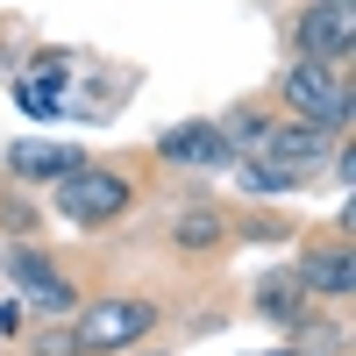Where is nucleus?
Instances as JSON below:
<instances>
[{
  "label": "nucleus",
  "instance_id": "obj_1",
  "mask_svg": "<svg viewBox=\"0 0 356 356\" xmlns=\"http://www.w3.org/2000/svg\"><path fill=\"white\" fill-rule=\"evenodd\" d=\"M57 214L79 221V228H107L129 214V178H114L100 164H72L65 178H57Z\"/></svg>",
  "mask_w": 356,
  "mask_h": 356
},
{
  "label": "nucleus",
  "instance_id": "obj_6",
  "mask_svg": "<svg viewBox=\"0 0 356 356\" xmlns=\"http://www.w3.org/2000/svg\"><path fill=\"white\" fill-rule=\"evenodd\" d=\"M8 278H15L22 300H29V307H43V314H65V307H72V285L57 278V264L36 257V250H8Z\"/></svg>",
  "mask_w": 356,
  "mask_h": 356
},
{
  "label": "nucleus",
  "instance_id": "obj_2",
  "mask_svg": "<svg viewBox=\"0 0 356 356\" xmlns=\"http://www.w3.org/2000/svg\"><path fill=\"white\" fill-rule=\"evenodd\" d=\"M285 107L300 114V122H314V129H342L356 100H349V86H342V72L328 57H300V65L285 72Z\"/></svg>",
  "mask_w": 356,
  "mask_h": 356
},
{
  "label": "nucleus",
  "instance_id": "obj_3",
  "mask_svg": "<svg viewBox=\"0 0 356 356\" xmlns=\"http://www.w3.org/2000/svg\"><path fill=\"white\" fill-rule=\"evenodd\" d=\"M157 328V307L150 300H93L79 314V349H93V356H114V349H129L136 335H150Z\"/></svg>",
  "mask_w": 356,
  "mask_h": 356
},
{
  "label": "nucleus",
  "instance_id": "obj_10",
  "mask_svg": "<svg viewBox=\"0 0 356 356\" xmlns=\"http://www.w3.org/2000/svg\"><path fill=\"white\" fill-rule=\"evenodd\" d=\"M15 100H22L29 114H57V100H65V57H50L36 79H22V86H15Z\"/></svg>",
  "mask_w": 356,
  "mask_h": 356
},
{
  "label": "nucleus",
  "instance_id": "obj_15",
  "mask_svg": "<svg viewBox=\"0 0 356 356\" xmlns=\"http://www.w3.org/2000/svg\"><path fill=\"white\" fill-rule=\"evenodd\" d=\"M72 349H79L72 335H50V342H36V356H72Z\"/></svg>",
  "mask_w": 356,
  "mask_h": 356
},
{
  "label": "nucleus",
  "instance_id": "obj_4",
  "mask_svg": "<svg viewBox=\"0 0 356 356\" xmlns=\"http://www.w3.org/2000/svg\"><path fill=\"white\" fill-rule=\"evenodd\" d=\"M300 50L342 65V57L356 50V0H314V8L300 15Z\"/></svg>",
  "mask_w": 356,
  "mask_h": 356
},
{
  "label": "nucleus",
  "instance_id": "obj_7",
  "mask_svg": "<svg viewBox=\"0 0 356 356\" xmlns=\"http://www.w3.org/2000/svg\"><path fill=\"white\" fill-rule=\"evenodd\" d=\"M271 164H285L292 178H307L314 164H321V150H328V129H314V122H292V129H264V143H257Z\"/></svg>",
  "mask_w": 356,
  "mask_h": 356
},
{
  "label": "nucleus",
  "instance_id": "obj_11",
  "mask_svg": "<svg viewBox=\"0 0 356 356\" xmlns=\"http://www.w3.org/2000/svg\"><path fill=\"white\" fill-rule=\"evenodd\" d=\"M171 243L178 250H214L221 243V214H214V207H186V214L171 221Z\"/></svg>",
  "mask_w": 356,
  "mask_h": 356
},
{
  "label": "nucleus",
  "instance_id": "obj_8",
  "mask_svg": "<svg viewBox=\"0 0 356 356\" xmlns=\"http://www.w3.org/2000/svg\"><path fill=\"white\" fill-rule=\"evenodd\" d=\"M72 164H86V157L65 150V143H15V150H8V171L15 178H65Z\"/></svg>",
  "mask_w": 356,
  "mask_h": 356
},
{
  "label": "nucleus",
  "instance_id": "obj_14",
  "mask_svg": "<svg viewBox=\"0 0 356 356\" xmlns=\"http://www.w3.org/2000/svg\"><path fill=\"white\" fill-rule=\"evenodd\" d=\"M221 136H228V143H250V150H257V143H264V122H257V114H228Z\"/></svg>",
  "mask_w": 356,
  "mask_h": 356
},
{
  "label": "nucleus",
  "instance_id": "obj_13",
  "mask_svg": "<svg viewBox=\"0 0 356 356\" xmlns=\"http://www.w3.org/2000/svg\"><path fill=\"white\" fill-rule=\"evenodd\" d=\"M300 300H307V285H300V278H271V285H264V307L285 314V321L300 314Z\"/></svg>",
  "mask_w": 356,
  "mask_h": 356
},
{
  "label": "nucleus",
  "instance_id": "obj_5",
  "mask_svg": "<svg viewBox=\"0 0 356 356\" xmlns=\"http://www.w3.org/2000/svg\"><path fill=\"white\" fill-rule=\"evenodd\" d=\"M157 157L164 164H186V171H221V164H235V143L214 122H178V129L157 136Z\"/></svg>",
  "mask_w": 356,
  "mask_h": 356
},
{
  "label": "nucleus",
  "instance_id": "obj_9",
  "mask_svg": "<svg viewBox=\"0 0 356 356\" xmlns=\"http://www.w3.org/2000/svg\"><path fill=\"white\" fill-rule=\"evenodd\" d=\"M300 285H307V292H328V300H342V292L356 285V264H349V250H307V264H300Z\"/></svg>",
  "mask_w": 356,
  "mask_h": 356
},
{
  "label": "nucleus",
  "instance_id": "obj_12",
  "mask_svg": "<svg viewBox=\"0 0 356 356\" xmlns=\"http://www.w3.org/2000/svg\"><path fill=\"white\" fill-rule=\"evenodd\" d=\"M235 171H243L250 193H292V186H300V178H292L285 164H271V157H264V164H243V157H235Z\"/></svg>",
  "mask_w": 356,
  "mask_h": 356
}]
</instances>
